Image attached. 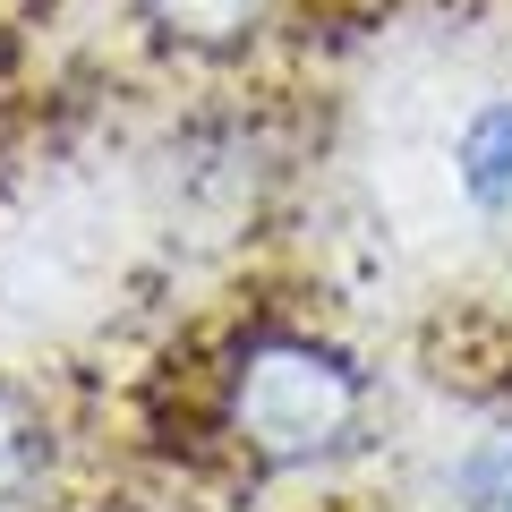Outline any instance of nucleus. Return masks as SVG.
<instances>
[{
  "label": "nucleus",
  "mask_w": 512,
  "mask_h": 512,
  "mask_svg": "<svg viewBox=\"0 0 512 512\" xmlns=\"http://www.w3.org/2000/svg\"><path fill=\"white\" fill-rule=\"evenodd\" d=\"M359 410L367 384L350 350L316 342V333H256L222 376V419L265 461H333L359 436Z\"/></svg>",
  "instance_id": "obj_1"
},
{
  "label": "nucleus",
  "mask_w": 512,
  "mask_h": 512,
  "mask_svg": "<svg viewBox=\"0 0 512 512\" xmlns=\"http://www.w3.org/2000/svg\"><path fill=\"white\" fill-rule=\"evenodd\" d=\"M453 171H461V197L478 214H504L512 205V103H478L470 128L453 146Z\"/></svg>",
  "instance_id": "obj_2"
},
{
  "label": "nucleus",
  "mask_w": 512,
  "mask_h": 512,
  "mask_svg": "<svg viewBox=\"0 0 512 512\" xmlns=\"http://www.w3.org/2000/svg\"><path fill=\"white\" fill-rule=\"evenodd\" d=\"M146 18L171 43H197V52H231L265 26V0H146Z\"/></svg>",
  "instance_id": "obj_3"
},
{
  "label": "nucleus",
  "mask_w": 512,
  "mask_h": 512,
  "mask_svg": "<svg viewBox=\"0 0 512 512\" xmlns=\"http://www.w3.org/2000/svg\"><path fill=\"white\" fill-rule=\"evenodd\" d=\"M35 470H43V427H35V410L0 384V495L35 487Z\"/></svg>",
  "instance_id": "obj_4"
},
{
  "label": "nucleus",
  "mask_w": 512,
  "mask_h": 512,
  "mask_svg": "<svg viewBox=\"0 0 512 512\" xmlns=\"http://www.w3.org/2000/svg\"><path fill=\"white\" fill-rule=\"evenodd\" d=\"M453 512H512V444H487V453L461 461Z\"/></svg>",
  "instance_id": "obj_5"
}]
</instances>
